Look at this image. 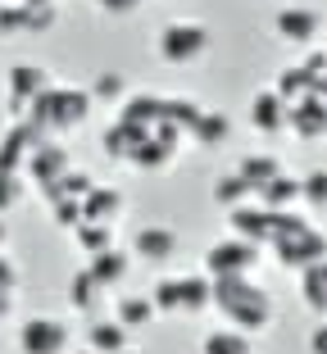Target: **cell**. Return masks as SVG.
Returning <instances> with one entry per match:
<instances>
[{"label":"cell","instance_id":"cell-1","mask_svg":"<svg viewBox=\"0 0 327 354\" xmlns=\"http://www.w3.org/2000/svg\"><path fill=\"white\" fill-rule=\"evenodd\" d=\"M214 309L227 318V327L264 332L273 323V295L254 277H218L214 281Z\"/></svg>","mask_w":327,"mask_h":354},{"label":"cell","instance_id":"cell-2","mask_svg":"<svg viewBox=\"0 0 327 354\" xmlns=\"http://www.w3.org/2000/svg\"><path fill=\"white\" fill-rule=\"evenodd\" d=\"M268 250H273V259L282 263V268H309L314 259H327V236L314 227V223H305L296 214V209H282V214H273V232H268Z\"/></svg>","mask_w":327,"mask_h":354},{"label":"cell","instance_id":"cell-3","mask_svg":"<svg viewBox=\"0 0 327 354\" xmlns=\"http://www.w3.org/2000/svg\"><path fill=\"white\" fill-rule=\"evenodd\" d=\"M91 91H82V86H59L50 82L41 95H37V104H32L23 118H32V123L41 127L46 136H64V132H77V127L86 123V114H91Z\"/></svg>","mask_w":327,"mask_h":354},{"label":"cell","instance_id":"cell-4","mask_svg":"<svg viewBox=\"0 0 327 354\" xmlns=\"http://www.w3.org/2000/svg\"><path fill=\"white\" fill-rule=\"evenodd\" d=\"M155 55L169 68H191L209 55V28L196 19H173L155 32Z\"/></svg>","mask_w":327,"mask_h":354},{"label":"cell","instance_id":"cell-5","mask_svg":"<svg viewBox=\"0 0 327 354\" xmlns=\"http://www.w3.org/2000/svg\"><path fill=\"white\" fill-rule=\"evenodd\" d=\"M150 300H155L159 313H200V309H214V281H209V272L164 277L150 286Z\"/></svg>","mask_w":327,"mask_h":354},{"label":"cell","instance_id":"cell-6","mask_svg":"<svg viewBox=\"0 0 327 354\" xmlns=\"http://www.w3.org/2000/svg\"><path fill=\"white\" fill-rule=\"evenodd\" d=\"M55 19V0H0V37H41Z\"/></svg>","mask_w":327,"mask_h":354},{"label":"cell","instance_id":"cell-7","mask_svg":"<svg viewBox=\"0 0 327 354\" xmlns=\"http://www.w3.org/2000/svg\"><path fill=\"white\" fill-rule=\"evenodd\" d=\"M259 250H264V245H250V241H241V236H223L218 245H209V254H205V272H209V281L250 277V272L259 268Z\"/></svg>","mask_w":327,"mask_h":354},{"label":"cell","instance_id":"cell-8","mask_svg":"<svg viewBox=\"0 0 327 354\" xmlns=\"http://www.w3.org/2000/svg\"><path fill=\"white\" fill-rule=\"evenodd\" d=\"M19 354H68V327L50 313H32L19 323Z\"/></svg>","mask_w":327,"mask_h":354},{"label":"cell","instance_id":"cell-9","mask_svg":"<svg viewBox=\"0 0 327 354\" xmlns=\"http://www.w3.org/2000/svg\"><path fill=\"white\" fill-rule=\"evenodd\" d=\"M46 141V132L32 118H14L10 127H5V136H0V168H10V173H23L32 159V150Z\"/></svg>","mask_w":327,"mask_h":354},{"label":"cell","instance_id":"cell-10","mask_svg":"<svg viewBox=\"0 0 327 354\" xmlns=\"http://www.w3.org/2000/svg\"><path fill=\"white\" fill-rule=\"evenodd\" d=\"M50 86V73H46L41 64H14L10 77H5V91H10V114L23 118L37 104V95Z\"/></svg>","mask_w":327,"mask_h":354},{"label":"cell","instance_id":"cell-11","mask_svg":"<svg viewBox=\"0 0 327 354\" xmlns=\"http://www.w3.org/2000/svg\"><path fill=\"white\" fill-rule=\"evenodd\" d=\"M273 32L291 46H314L318 32H323V19H318V10H309V5H282V10L273 14Z\"/></svg>","mask_w":327,"mask_h":354},{"label":"cell","instance_id":"cell-12","mask_svg":"<svg viewBox=\"0 0 327 354\" xmlns=\"http://www.w3.org/2000/svg\"><path fill=\"white\" fill-rule=\"evenodd\" d=\"M68 150L55 141V136H46L41 146L32 150V159H28V168H23V177H28L32 187H50V182H59L64 173H68Z\"/></svg>","mask_w":327,"mask_h":354},{"label":"cell","instance_id":"cell-13","mask_svg":"<svg viewBox=\"0 0 327 354\" xmlns=\"http://www.w3.org/2000/svg\"><path fill=\"white\" fill-rule=\"evenodd\" d=\"M178 232L173 227H164V223H146V227H137L132 232V254L137 259H146V263H169V259H178Z\"/></svg>","mask_w":327,"mask_h":354},{"label":"cell","instance_id":"cell-14","mask_svg":"<svg viewBox=\"0 0 327 354\" xmlns=\"http://www.w3.org/2000/svg\"><path fill=\"white\" fill-rule=\"evenodd\" d=\"M227 223H232V236L250 241V245H268V232H273V209H264L259 200H245V205L227 209Z\"/></svg>","mask_w":327,"mask_h":354},{"label":"cell","instance_id":"cell-15","mask_svg":"<svg viewBox=\"0 0 327 354\" xmlns=\"http://www.w3.org/2000/svg\"><path fill=\"white\" fill-rule=\"evenodd\" d=\"M286 114H291V104L277 95V86H264V91L250 100V127L264 136H277L286 132Z\"/></svg>","mask_w":327,"mask_h":354},{"label":"cell","instance_id":"cell-16","mask_svg":"<svg viewBox=\"0 0 327 354\" xmlns=\"http://www.w3.org/2000/svg\"><path fill=\"white\" fill-rule=\"evenodd\" d=\"M123 209H127L123 191L100 187V182H95V187L82 196V223H105V227H114V223L123 218Z\"/></svg>","mask_w":327,"mask_h":354},{"label":"cell","instance_id":"cell-17","mask_svg":"<svg viewBox=\"0 0 327 354\" xmlns=\"http://www.w3.org/2000/svg\"><path fill=\"white\" fill-rule=\"evenodd\" d=\"M286 127H291L296 136H305V141L327 136V100H318V95L296 100V104H291V114H286Z\"/></svg>","mask_w":327,"mask_h":354},{"label":"cell","instance_id":"cell-18","mask_svg":"<svg viewBox=\"0 0 327 354\" xmlns=\"http://www.w3.org/2000/svg\"><path fill=\"white\" fill-rule=\"evenodd\" d=\"M300 300L318 318H327V259H314L309 268H300Z\"/></svg>","mask_w":327,"mask_h":354},{"label":"cell","instance_id":"cell-19","mask_svg":"<svg viewBox=\"0 0 327 354\" xmlns=\"http://www.w3.org/2000/svg\"><path fill=\"white\" fill-rule=\"evenodd\" d=\"M254 200H259L264 209H273V214H282V209H296V205H300V177L277 173L273 182H264V187L254 191Z\"/></svg>","mask_w":327,"mask_h":354},{"label":"cell","instance_id":"cell-20","mask_svg":"<svg viewBox=\"0 0 327 354\" xmlns=\"http://www.w3.org/2000/svg\"><path fill=\"white\" fill-rule=\"evenodd\" d=\"M155 300L150 295H118L114 300V318L127 327V332H146L150 323H155Z\"/></svg>","mask_w":327,"mask_h":354},{"label":"cell","instance_id":"cell-21","mask_svg":"<svg viewBox=\"0 0 327 354\" xmlns=\"http://www.w3.org/2000/svg\"><path fill=\"white\" fill-rule=\"evenodd\" d=\"M127 327L118 323V318H95L91 332H86V345H91L95 354H123L127 350Z\"/></svg>","mask_w":327,"mask_h":354},{"label":"cell","instance_id":"cell-22","mask_svg":"<svg viewBox=\"0 0 327 354\" xmlns=\"http://www.w3.org/2000/svg\"><path fill=\"white\" fill-rule=\"evenodd\" d=\"M105 295H109V291L100 286V281H95V272H91V268H82L73 281H68V304H73L77 313H86V318L100 309V300H105Z\"/></svg>","mask_w":327,"mask_h":354},{"label":"cell","instance_id":"cell-23","mask_svg":"<svg viewBox=\"0 0 327 354\" xmlns=\"http://www.w3.org/2000/svg\"><path fill=\"white\" fill-rule=\"evenodd\" d=\"M236 173H241L245 182H250V187L259 191L264 182H273V177L282 173V164H277L273 150H254V155H241V159H236Z\"/></svg>","mask_w":327,"mask_h":354},{"label":"cell","instance_id":"cell-24","mask_svg":"<svg viewBox=\"0 0 327 354\" xmlns=\"http://www.w3.org/2000/svg\"><path fill=\"white\" fill-rule=\"evenodd\" d=\"M191 136H196L205 150H218L223 141L232 136V123H227V114H218V109H200V118L191 123Z\"/></svg>","mask_w":327,"mask_h":354},{"label":"cell","instance_id":"cell-25","mask_svg":"<svg viewBox=\"0 0 327 354\" xmlns=\"http://www.w3.org/2000/svg\"><path fill=\"white\" fill-rule=\"evenodd\" d=\"M200 354H254V341L241 327H218L200 341Z\"/></svg>","mask_w":327,"mask_h":354},{"label":"cell","instance_id":"cell-26","mask_svg":"<svg viewBox=\"0 0 327 354\" xmlns=\"http://www.w3.org/2000/svg\"><path fill=\"white\" fill-rule=\"evenodd\" d=\"M86 268L95 272V281L105 286V291H118L127 281V254L123 250H105V254H91V263Z\"/></svg>","mask_w":327,"mask_h":354},{"label":"cell","instance_id":"cell-27","mask_svg":"<svg viewBox=\"0 0 327 354\" xmlns=\"http://www.w3.org/2000/svg\"><path fill=\"white\" fill-rule=\"evenodd\" d=\"M73 241H77V250L91 259V254L114 250V227H105V223H77V227H73Z\"/></svg>","mask_w":327,"mask_h":354},{"label":"cell","instance_id":"cell-28","mask_svg":"<svg viewBox=\"0 0 327 354\" xmlns=\"http://www.w3.org/2000/svg\"><path fill=\"white\" fill-rule=\"evenodd\" d=\"M214 200H218L223 209H236V205H245V200H254V187L232 168V173H223L218 182H214Z\"/></svg>","mask_w":327,"mask_h":354},{"label":"cell","instance_id":"cell-29","mask_svg":"<svg viewBox=\"0 0 327 354\" xmlns=\"http://www.w3.org/2000/svg\"><path fill=\"white\" fill-rule=\"evenodd\" d=\"M91 100L95 104H123L127 100V77L123 73H114V68H105V73H95L91 77Z\"/></svg>","mask_w":327,"mask_h":354},{"label":"cell","instance_id":"cell-30","mask_svg":"<svg viewBox=\"0 0 327 354\" xmlns=\"http://www.w3.org/2000/svg\"><path fill=\"white\" fill-rule=\"evenodd\" d=\"M23 196H28V177H23V173H10V168H0V218H5V214H14V209L23 205Z\"/></svg>","mask_w":327,"mask_h":354},{"label":"cell","instance_id":"cell-31","mask_svg":"<svg viewBox=\"0 0 327 354\" xmlns=\"http://www.w3.org/2000/svg\"><path fill=\"white\" fill-rule=\"evenodd\" d=\"M300 205L327 209V168H314V173L300 177Z\"/></svg>","mask_w":327,"mask_h":354},{"label":"cell","instance_id":"cell-32","mask_svg":"<svg viewBox=\"0 0 327 354\" xmlns=\"http://www.w3.org/2000/svg\"><path fill=\"white\" fill-rule=\"evenodd\" d=\"M146 0H95V10L109 14V19H123V14H137Z\"/></svg>","mask_w":327,"mask_h":354},{"label":"cell","instance_id":"cell-33","mask_svg":"<svg viewBox=\"0 0 327 354\" xmlns=\"http://www.w3.org/2000/svg\"><path fill=\"white\" fill-rule=\"evenodd\" d=\"M309 354H327V318L309 332Z\"/></svg>","mask_w":327,"mask_h":354},{"label":"cell","instance_id":"cell-34","mask_svg":"<svg viewBox=\"0 0 327 354\" xmlns=\"http://www.w3.org/2000/svg\"><path fill=\"white\" fill-rule=\"evenodd\" d=\"M5 241H10V227H5V223H0V254H5Z\"/></svg>","mask_w":327,"mask_h":354},{"label":"cell","instance_id":"cell-35","mask_svg":"<svg viewBox=\"0 0 327 354\" xmlns=\"http://www.w3.org/2000/svg\"><path fill=\"white\" fill-rule=\"evenodd\" d=\"M77 354H95V350H91V345H82V350H77Z\"/></svg>","mask_w":327,"mask_h":354},{"label":"cell","instance_id":"cell-36","mask_svg":"<svg viewBox=\"0 0 327 354\" xmlns=\"http://www.w3.org/2000/svg\"><path fill=\"white\" fill-rule=\"evenodd\" d=\"M123 354H141V350H132V345H127V350H123Z\"/></svg>","mask_w":327,"mask_h":354},{"label":"cell","instance_id":"cell-37","mask_svg":"<svg viewBox=\"0 0 327 354\" xmlns=\"http://www.w3.org/2000/svg\"><path fill=\"white\" fill-rule=\"evenodd\" d=\"M323 46H327V41H323Z\"/></svg>","mask_w":327,"mask_h":354}]
</instances>
